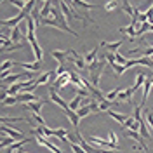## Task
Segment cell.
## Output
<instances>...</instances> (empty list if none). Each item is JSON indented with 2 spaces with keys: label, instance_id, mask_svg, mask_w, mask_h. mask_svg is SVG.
Here are the masks:
<instances>
[{
  "label": "cell",
  "instance_id": "ffe728a7",
  "mask_svg": "<svg viewBox=\"0 0 153 153\" xmlns=\"http://www.w3.org/2000/svg\"><path fill=\"white\" fill-rule=\"evenodd\" d=\"M137 80H136V84L132 85V89H134V92L139 89V87H143L144 85V80H146V76H144V73H137V76H136Z\"/></svg>",
  "mask_w": 153,
  "mask_h": 153
},
{
  "label": "cell",
  "instance_id": "3957f363",
  "mask_svg": "<svg viewBox=\"0 0 153 153\" xmlns=\"http://www.w3.org/2000/svg\"><path fill=\"white\" fill-rule=\"evenodd\" d=\"M30 14H26V12H19L18 16H14V18H9V19H0V25L2 26H9V28H16L18 26V23H21V21H26V18H28Z\"/></svg>",
  "mask_w": 153,
  "mask_h": 153
},
{
  "label": "cell",
  "instance_id": "6da1fadb",
  "mask_svg": "<svg viewBox=\"0 0 153 153\" xmlns=\"http://www.w3.org/2000/svg\"><path fill=\"white\" fill-rule=\"evenodd\" d=\"M105 66H106V59L103 61H94L92 65H89V71H91V84L94 87L99 85V78L105 71Z\"/></svg>",
  "mask_w": 153,
  "mask_h": 153
},
{
  "label": "cell",
  "instance_id": "4316f807",
  "mask_svg": "<svg viewBox=\"0 0 153 153\" xmlns=\"http://www.w3.org/2000/svg\"><path fill=\"white\" fill-rule=\"evenodd\" d=\"M9 4L10 5H16V7H19V9H26V4H28V2H19V0H9Z\"/></svg>",
  "mask_w": 153,
  "mask_h": 153
},
{
  "label": "cell",
  "instance_id": "9a60e30c",
  "mask_svg": "<svg viewBox=\"0 0 153 153\" xmlns=\"http://www.w3.org/2000/svg\"><path fill=\"white\" fill-rule=\"evenodd\" d=\"M106 113L110 115V117H111V118H113V120H117V122H118V124H125V120H127V118H129V117H127V115H124V113H117V111H113V110H108V111H106Z\"/></svg>",
  "mask_w": 153,
  "mask_h": 153
},
{
  "label": "cell",
  "instance_id": "4fadbf2b",
  "mask_svg": "<svg viewBox=\"0 0 153 153\" xmlns=\"http://www.w3.org/2000/svg\"><path fill=\"white\" fill-rule=\"evenodd\" d=\"M122 42H124V40L120 38V40H117V42H103L101 45H103V47H106L108 51H110V52H113V54H117V49H120V45H122Z\"/></svg>",
  "mask_w": 153,
  "mask_h": 153
},
{
  "label": "cell",
  "instance_id": "484cf974",
  "mask_svg": "<svg viewBox=\"0 0 153 153\" xmlns=\"http://www.w3.org/2000/svg\"><path fill=\"white\" fill-rule=\"evenodd\" d=\"M89 108H91L92 113H94V111H101V110H99V103H97L96 99H91V101H89Z\"/></svg>",
  "mask_w": 153,
  "mask_h": 153
},
{
  "label": "cell",
  "instance_id": "e575fe53",
  "mask_svg": "<svg viewBox=\"0 0 153 153\" xmlns=\"http://www.w3.org/2000/svg\"><path fill=\"white\" fill-rule=\"evenodd\" d=\"M108 136H110V141H111L113 144H117V146H118V137H117V134H115L113 131H111V132L108 134Z\"/></svg>",
  "mask_w": 153,
  "mask_h": 153
},
{
  "label": "cell",
  "instance_id": "2e32d148",
  "mask_svg": "<svg viewBox=\"0 0 153 153\" xmlns=\"http://www.w3.org/2000/svg\"><path fill=\"white\" fill-rule=\"evenodd\" d=\"M54 136H57L63 143L70 146V139H68V131L66 129H56V131H54Z\"/></svg>",
  "mask_w": 153,
  "mask_h": 153
},
{
  "label": "cell",
  "instance_id": "ac0fdd59",
  "mask_svg": "<svg viewBox=\"0 0 153 153\" xmlns=\"http://www.w3.org/2000/svg\"><path fill=\"white\" fill-rule=\"evenodd\" d=\"M124 125H125V129H129V131H137V129L141 127V124H139V122H136V120H134V118H131V117L125 120Z\"/></svg>",
  "mask_w": 153,
  "mask_h": 153
},
{
  "label": "cell",
  "instance_id": "f1b7e54d",
  "mask_svg": "<svg viewBox=\"0 0 153 153\" xmlns=\"http://www.w3.org/2000/svg\"><path fill=\"white\" fill-rule=\"evenodd\" d=\"M70 148L73 150V153H87L85 150H84V148L80 146V144H75V143H71V144H70Z\"/></svg>",
  "mask_w": 153,
  "mask_h": 153
},
{
  "label": "cell",
  "instance_id": "f546056e",
  "mask_svg": "<svg viewBox=\"0 0 153 153\" xmlns=\"http://www.w3.org/2000/svg\"><path fill=\"white\" fill-rule=\"evenodd\" d=\"M117 5H118V2H117V0H110V2H106V4H105V9L106 10H113Z\"/></svg>",
  "mask_w": 153,
  "mask_h": 153
},
{
  "label": "cell",
  "instance_id": "f35d334b",
  "mask_svg": "<svg viewBox=\"0 0 153 153\" xmlns=\"http://www.w3.org/2000/svg\"><path fill=\"white\" fill-rule=\"evenodd\" d=\"M18 153H21V152H18Z\"/></svg>",
  "mask_w": 153,
  "mask_h": 153
},
{
  "label": "cell",
  "instance_id": "4dcf8cb0",
  "mask_svg": "<svg viewBox=\"0 0 153 153\" xmlns=\"http://www.w3.org/2000/svg\"><path fill=\"white\" fill-rule=\"evenodd\" d=\"M111 68L115 70V73H117V75H122V73L125 71V68L120 66V65H117V63H115V65H111Z\"/></svg>",
  "mask_w": 153,
  "mask_h": 153
},
{
  "label": "cell",
  "instance_id": "8d00e7d4",
  "mask_svg": "<svg viewBox=\"0 0 153 153\" xmlns=\"http://www.w3.org/2000/svg\"><path fill=\"white\" fill-rule=\"evenodd\" d=\"M99 153H122L118 150H106V148H99Z\"/></svg>",
  "mask_w": 153,
  "mask_h": 153
},
{
  "label": "cell",
  "instance_id": "8992f818",
  "mask_svg": "<svg viewBox=\"0 0 153 153\" xmlns=\"http://www.w3.org/2000/svg\"><path fill=\"white\" fill-rule=\"evenodd\" d=\"M2 132H4V134H9V137L16 139V141H23V139H26V137L23 136V132H19V131H14V129H10V127H7L5 124H2Z\"/></svg>",
  "mask_w": 153,
  "mask_h": 153
},
{
  "label": "cell",
  "instance_id": "d4e9b609",
  "mask_svg": "<svg viewBox=\"0 0 153 153\" xmlns=\"http://www.w3.org/2000/svg\"><path fill=\"white\" fill-rule=\"evenodd\" d=\"M122 7H124V10L129 14V16H131V18H134V9L131 7V4H129L127 0H124V2H122Z\"/></svg>",
  "mask_w": 153,
  "mask_h": 153
},
{
  "label": "cell",
  "instance_id": "44dd1931",
  "mask_svg": "<svg viewBox=\"0 0 153 153\" xmlns=\"http://www.w3.org/2000/svg\"><path fill=\"white\" fill-rule=\"evenodd\" d=\"M122 91H120V87H117V89H113L111 92H108L106 94V101H111V103H115V99L118 97V94H120Z\"/></svg>",
  "mask_w": 153,
  "mask_h": 153
},
{
  "label": "cell",
  "instance_id": "603a6c76",
  "mask_svg": "<svg viewBox=\"0 0 153 153\" xmlns=\"http://www.w3.org/2000/svg\"><path fill=\"white\" fill-rule=\"evenodd\" d=\"M16 103H19L18 96H7V97L2 101V106H12V105H16Z\"/></svg>",
  "mask_w": 153,
  "mask_h": 153
},
{
  "label": "cell",
  "instance_id": "5b68a950",
  "mask_svg": "<svg viewBox=\"0 0 153 153\" xmlns=\"http://www.w3.org/2000/svg\"><path fill=\"white\" fill-rule=\"evenodd\" d=\"M66 54H71L70 51H51V57H54L57 61V65H66Z\"/></svg>",
  "mask_w": 153,
  "mask_h": 153
},
{
  "label": "cell",
  "instance_id": "d590c367",
  "mask_svg": "<svg viewBox=\"0 0 153 153\" xmlns=\"http://www.w3.org/2000/svg\"><path fill=\"white\" fill-rule=\"evenodd\" d=\"M146 120H148V124H150V127H152V131H153V111L146 113Z\"/></svg>",
  "mask_w": 153,
  "mask_h": 153
},
{
  "label": "cell",
  "instance_id": "8fae6325",
  "mask_svg": "<svg viewBox=\"0 0 153 153\" xmlns=\"http://www.w3.org/2000/svg\"><path fill=\"white\" fill-rule=\"evenodd\" d=\"M125 136H127V137H132L134 141H137V143H139V146H141L143 150H146V144H144V139L141 137V134L137 132V131H129V129H127V131H125Z\"/></svg>",
  "mask_w": 153,
  "mask_h": 153
},
{
  "label": "cell",
  "instance_id": "e0dca14e",
  "mask_svg": "<svg viewBox=\"0 0 153 153\" xmlns=\"http://www.w3.org/2000/svg\"><path fill=\"white\" fill-rule=\"evenodd\" d=\"M82 106V96H75L71 101H70V105H68V108L71 110V111H78V108Z\"/></svg>",
  "mask_w": 153,
  "mask_h": 153
},
{
  "label": "cell",
  "instance_id": "52a82bcc",
  "mask_svg": "<svg viewBox=\"0 0 153 153\" xmlns=\"http://www.w3.org/2000/svg\"><path fill=\"white\" fill-rule=\"evenodd\" d=\"M49 96H51V101H52V103H56L59 108H63V110H66V108H68V105L61 99V97H59V94H57V91L54 89V87H51V89H49Z\"/></svg>",
  "mask_w": 153,
  "mask_h": 153
},
{
  "label": "cell",
  "instance_id": "7c38bea8",
  "mask_svg": "<svg viewBox=\"0 0 153 153\" xmlns=\"http://www.w3.org/2000/svg\"><path fill=\"white\" fill-rule=\"evenodd\" d=\"M132 94H134V89L129 87V89H125V91H122L118 94V99L120 101H125V103H132Z\"/></svg>",
  "mask_w": 153,
  "mask_h": 153
},
{
  "label": "cell",
  "instance_id": "5bb4252c",
  "mask_svg": "<svg viewBox=\"0 0 153 153\" xmlns=\"http://www.w3.org/2000/svg\"><path fill=\"white\" fill-rule=\"evenodd\" d=\"M70 7H84L85 10H91V9H94L96 5L94 4H87L84 0H73V2H70Z\"/></svg>",
  "mask_w": 153,
  "mask_h": 153
},
{
  "label": "cell",
  "instance_id": "83f0119b",
  "mask_svg": "<svg viewBox=\"0 0 153 153\" xmlns=\"http://www.w3.org/2000/svg\"><path fill=\"white\" fill-rule=\"evenodd\" d=\"M115 61H117V63H120L122 66H125L129 59H127V57H124V56H122V54H118V52H117V54H115Z\"/></svg>",
  "mask_w": 153,
  "mask_h": 153
},
{
  "label": "cell",
  "instance_id": "d6986e66",
  "mask_svg": "<svg viewBox=\"0 0 153 153\" xmlns=\"http://www.w3.org/2000/svg\"><path fill=\"white\" fill-rule=\"evenodd\" d=\"M42 106H44V103H42V101H37V103H28V105H25V108H28V110H31L33 113L40 115V110H42Z\"/></svg>",
  "mask_w": 153,
  "mask_h": 153
},
{
  "label": "cell",
  "instance_id": "74e56055",
  "mask_svg": "<svg viewBox=\"0 0 153 153\" xmlns=\"http://www.w3.org/2000/svg\"><path fill=\"white\" fill-rule=\"evenodd\" d=\"M152 9H153V5H152Z\"/></svg>",
  "mask_w": 153,
  "mask_h": 153
},
{
  "label": "cell",
  "instance_id": "30bf717a",
  "mask_svg": "<svg viewBox=\"0 0 153 153\" xmlns=\"http://www.w3.org/2000/svg\"><path fill=\"white\" fill-rule=\"evenodd\" d=\"M65 115L68 117V120L71 122V125L75 127V132H76V131H78V122H80V118H78L76 111H71L70 108H66V110H65Z\"/></svg>",
  "mask_w": 153,
  "mask_h": 153
},
{
  "label": "cell",
  "instance_id": "cb8c5ba5",
  "mask_svg": "<svg viewBox=\"0 0 153 153\" xmlns=\"http://www.w3.org/2000/svg\"><path fill=\"white\" fill-rule=\"evenodd\" d=\"M96 54H97V47L92 49V52L85 54V57H84V59H85V63H87V65H92V63L96 61Z\"/></svg>",
  "mask_w": 153,
  "mask_h": 153
},
{
  "label": "cell",
  "instance_id": "277c9868",
  "mask_svg": "<svg viewBox=\"0 0 153 153\" xmlns=\"http://www.w3.org/2000/svg\"><path fill=\"white\" fill-rule=\"evenodd\" d=\"M35 139H37V143H38V144L45 146V148H47V150H51L52 153H63V152H61V150H59V148L56 146V144H52L51 141H47V139H45L42 134H35Z\"/></svg>",
  "mask_w": 153,
  "mask_h": 153
},
{
  "label": "cell",
  "instance_id": "d6a6232c",
  "mask_svg": "<svg viewBox=\"0 0 153 153\" xmlns=\"http://www.w3.org/2000/svg\"><path fill=\"white\" fill-rule=\"evenodd\" d=\"M0 144H2V148H5L7 144H9V146L10 144H14V141H12V137H9V139H7V137H2V143Z\"/></svg>",
  "mask_w": 153,
  "mask_h": 153
},
{
  "label": "cell",
  "instance_id": "ba28073f",
  "mask_svg": "<svg viewBox=\"0 0 153 153\" xmlns=\"http://www.w3.org/2000/svg\"><path fill=\"white\" fill-rule=\"evenodd\" d=\"M18 101L19 103H25V105H28V103H37L40 101L35 94H31V92H23V94H18Z\"/></svg>",
  "mask_w": 153,
  "mask_h": 153
},
{
  "label": "cell",
  "instance_id": "836d02e7",
  "mask_svg": "<svg viewBox=\"0 0 153 153\" xmlns=\"http://www.w3.org/2000/svg\"><path fill=\"white\" fill-rule=\"evenodd\" d=\"M33 120H37L38 124H40V127H45V122H44V118H42V117H40V115L33 113Z\"/></svg>",
  "mask_w": 153,
  "mask_h": 153
},
{
  "label": "cell",
  "instance_id": "1f68e13d",
  "mask_svg": "<svg viewBox=\"0 0 153 153\" xmlns=\"http://www.w3.org/2000/svg\"><path fill=\"white\" fill-rule=\"evenodd\" d=\"M10 66H14V61H4L2 63V71H7Z\"/></svg>",
  "mask_w": 153,
  "mask_h": 153
},
{
  "label": "cell",
  "instance_id": "7a4b0ae2",
  "mask_svg": "<svg viewBox=\"0 0 153 153\" xmlns=\"http://www.w3.org/2000/svg\"><path fill=\"white\" fill-rule=\"evenodd\" d=\"M26 40L31 44L35 59H37V61H42V47H40V44H38L37 38H35V31H33V30H28V31H26Z\"/></svg>",
  "mask_w": 153,
  "mask_h": 153
},
{
  "label": "cell",
  "instance_id": "9c48e42d",
  "mask_svg": "<svg viewBox=\"0 0 153 153\" xmlns=\"http://www.w3.org/2000/svg\"><path fill=\"white\" fill-rule=\"evenodd\" d=\"M14 65L21 66L23 70H26V71H38L42 68V61H35V63H14Z\"/></svg>",
  "mask_w": 153,
  "mask_h": 153
},
{
  "label": "cell",
  "instance_id": "7402d4cb",
  "mask_svg": "<svg viewBox=\"0 0 153 153\" xmlns=\"http://www.w3.org/2000/svg\"><path fill=\"white\" fill-rule=\"evenodd\" d=\"M9 38L12 40V42H18V44H19V40H21V28H19V26L12 28V33H10Z\"/></svg>",
  "mask_w": 153,
  "mask_h": 153
}]
</instances>
